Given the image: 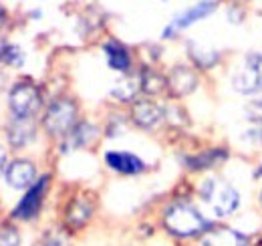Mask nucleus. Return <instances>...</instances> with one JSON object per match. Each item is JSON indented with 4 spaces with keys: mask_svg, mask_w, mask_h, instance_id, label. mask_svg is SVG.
<instances>
[{
    "mask_svg": "<svg viewBox=\"0 0 262 246\" xmlns=\"http://www.w3.org/2000/svg\"><path fill=\"white\" fill-rule=\"evenodd\" d=\"M45 246H69V244H67L63 238H59V236H49Z\"/></svg>",
    "mask_w": 262,
    "mask_h": 246,
    "instance_id": "obj_23",
    "label": "nucleus"
},
{
    "mask_svg": "<svg viewBox=\"0 0 262 246\" xmlns=\"http://www.w3.org/2000/svg\"><path fill=\"white\" fill-rule=\"evenodd\" d=\"M103 51H105V55H107V63H109V67L113 69V71H127L131 65V59H129V53H127V49L123 47V45H119L117 40H109V43H105L103 45Z\"/></svg>",
    "mask_w": 262,
    "mask_h": 246,
    "instance_id": "obj_16",
    "label": "nucleus"
},
{
    "mask_svg": "<svg viewBox=\"0 0 262 246\" xmlns=\"http://www.w3.org/2000/svg\"><path fill=\"white\" fill-rule=\"evenodd\" d=\"M256 246H262V234H260V238H258V242H256Z\"/></svg>",
    "mask_w": 262,
    "mask_h": 246,
    "instance_id": "obj_25",
    "label": "nucleus"
},
{
    "mask_svg": "<svg viewBox=\"0 0 262 246\" xmlns=\"http://www.w3.org/2000/svg\"><path fill=\"white\" fill-rule=\"evenodd\" d=\"M4 59H6L8 63L20 65V63H23V53H20L16 47H6V51H4Z\"/></svg>",
    "mask_w": 262,
    "mask_h": 246,
    "instance_id": "obj_21",
    "label": "nucleus"
},
{
    "mask_svg": "<svg viewBox=\"0 0 262 246\" xmlns=\"http://www.w3.org/2000/svg\"><path fill=\"white\" fill-rule=\"evenodd\" d=\"M162 117H164V107L151 99H139L131 105V119L143 129L158 125L162 121Z\"/></svg>",
    "mask_w": 262,
    "mask_h": 246,
    "instance_id": "obj_9",
    "label": "nucleus"
},
{
    "mask_svg": "<svg viewBox=\"0 0 262 246\" xmlns=\"http://www.w3.org/2000/svg\"><path fill=\"white\" fill-rule=\"evenodd\" d=\"M105 161L111 170L115 172H121V174H127V176H133V174H139L143 172L145 163L133 154H127V152H109L105 155Z\"/></svg>",
    "mask_w": 262,
    "mask_h": 246,
    "instance_id": "obj_12",
    "label": "nucleus"
},
{
    "mask_svg": "<svg viewBox=\"0 0 262 246\" xmlns=\"http://www.w3.org/2000/svg\"><path fill=\"white\" fill-rule=\"evenodd\" d=\"M226 157H228V152L224 148H214V150H206L194 157H188L186 163L192 170H210V168H216L218 163L226 161Z\"/></svg>",
    "mask_w": 262,
    "mask_h": 246,
    "instance_id": "obj_15",
    "label": "nucleus"
},
{
    "mask_svg": "<svg viewBox=\"0 0 262 246\" xmlns=\"http://www.w3.org/2000/svg\"><path fill=\"white\" fill-rule=\"evenodd\" d=\"M232 87L242 95L262 91V53H250L232 77Z\"/></svg>",
    "mask_w": 262,
    "mask_h": 246,
    "instance_id": "obj_4",
    "label": "nucleus"
},
{
    "mask_svg": "<svg viewBox=\"0 0 262 246\" xmlns=\"http://www.w3.org/2000/svg\"><path fill=\"white\" fill-rule=\"evenodd\" d=\"M77 121V105L71 99H57L49 105L42 127L47 129L49 135H67L69 131H73Z\"/></svg>",
    "mask_w": 262,
    "mask_h": 246,
    "instance_id": "obj_3",
    "label": "nucleus"
},
{
    "mask_svg": "<svg viewBox=\"0 0 262 246\" xmlns=\"http://www.w3.org/2000/svg\"><path fill=\"white\" fill-rule=\"evenodd\" d=\"M2 163H4V152H2V148H0V170H2Z\"/></svg>",
    "mask_w": 262,
    "mask_h": 246,
    "instance_id": "obj_24",
    "label": "nucleus"
},
{
    "mask_svg": "<svg viewBox=\"0 0 262 246\" xmlns=\"http://www.w3.org/2000/svg\"><path fill=\"white\" fill-rule=\"evenodd\" d=\"M8 141L12 148H23L27 146L34 137V125L31 119H23V117H14L8 123Z\"/></svg>",
    "mask_w": 262,
    "mask_h": 246,
    "instance_id": "obj_13",
    "label": "nucleus"
},
{
    "mask_svg": "<svg viewBox=\"0 0 262 246\" xmlns=\"http://www.w3.org/2000/svg\"><path fill=\"white\" fill-rule=\"evenodd\" d=\"M200 196L208 204V208L218 216V218L230 216L232 212H236L238 206H240V194H238V190L232 188L224 180H218V178L206 180L202 184V188H200Z\"/></svg>",
    "mask_w": 262,
    "mask_h": 246,
    "instance_id": "obj_2",
    "label": "nucleus"
},
{
    "mask_svg": "<svg viewBox=\"0 0 262 246\" xmlns=\"http://www.w3.org/2000/svg\"><path fill=\"white\" fill-rule=\"evenodd\" d=\"M141 89V79L139 77H123L121 81L115 83V87L111 89V95L123 103H129L135 99V95Z\"/></svg>",
    "mask_w": 262,
    "mask_h": 246,
    "instance_id": "obj_17",
    "label": "nucleus"
},
{
    "mask_svg": "<svg viewBox=\"0 0 262 246\" xmlns=\"http://www.w3.org/2000/svg\"><path fill=\"white\" fill-rule=\"evenodd\" d=\"M139 79H141V91H145L147 95H160L167 89V79L154 69H145L139 75Z\"/></svg>",
    "mask_w": 262,
    "mask_h": 246,
    "instance_id": "obj_18",
    "label": "nucleus"
},
{
    "mask_svg": "<svg viewBox=\"0 0 262 246\" xmlns=\"http://www.w3.org/2000/svg\"><path fill=\"white\" fill-rule=\"evenodd\" d=\"M250 111H252V117H254V119L262 121V97L258 99V101H254V103L250 105Z\"/></svg>",
    "mask_w": 262,
    "mask_h": 246,
    "instance_id": "obj_22",
    "label": "nucleus"
},
{
    "mask_svg": "<svg viewBox=\"0 0 262 246\" xmlns=\"http://www.w3.org/2000/svg\"><path fill=\"white\" fill-rule=\"evenodd\" d=\"M164 226L178 238H194L210 230V222L200 214L198 208L186 202H176L165 210Z\"/></svg>",
    "mask_w": 262,
    "mask_h": 246,
    "instance_id": "obj_1",
    "label": "nucleus"
},
{
    "mask_svg": "<svg viewBox=\"0 0 262 246\" xmlns=\"http://www.w3.org/2000/svg\"><path fill=\"white\" fill-rule=\"evenodd\" d=\"M200 246H248V236L232 228H210L202 234Z\"/></svg>",
    "mask_w": 262,
    "mask_h": 246,
    "instance_id": "obj_11",
    "label": "nucleus"
},
{
    "mask_svg": "<svg viewBox=\"0 0 262 246\" xmlns=\"http://www.w3.org/2000/svg\"><path fill=\"white\" fill-rule=\"evenodd\" d=\"M0 246H20V234L14 226L0 228Z\"/></svg>",
    "mask_w": 262,
    "mask_h": 246,
    "instance_id": "obj_20",
    "label": "nucleus"
},
{
    "mask_svg": "<svg viewBox=\"0 0 262 246\" xmlns=\"http://www.w3.org/2000/svg\"><path fill=\"white\" fill-rule=\"evenodd\" d=\"M260 204H262V194H260Z\"/></svg>",
    "mask_w": 262,
    "mask_h": 246,
    "instance_id": "obj_26",
    "label": "nucleus"
},
{
    "mask_svg": "<svg viewBox=\"0 0 262 246\" xmlns=\"http://www.w3.org/2000/svg\"><path fill=\"white\" fill-rule=\"evenodd\" d=\"M49 176H42L38 182H34L27 194L23 196V200L18 202V206L14 208V218L18 220H33L34 216L38 214L40 206H42V200H45V194H47V188H49Z\"/></svg>",
    "mask_w": 262,
    "mask_h": 246,
    "instance_id": "obj_6",
    "label": "nucleus"
},
{
    "mask_svg": "<svg viewBox=\"0 0 262 246\" xmlns=\"http://www.w3.org/2000/svg\"><path fill=\"white\" fill-rule=\"evenodd\" d=\"M8 105H10V111L14 113V117L31 119L40 107L38 87H34L33 83H25V81L16 83L8 93Z\"/></svg>",
    "mask_w": 262,
    "mask_h": 246,
    "instance_id": "obj_5",
    "label": "nucleus"
},
{
    "mask_svg": "<svg viewBox=\"0 0 262 246\" xmlns=\"http://www.w3.org/2000/svg\"><path fill=\"white\" fill-rule=\"evenodd\" d=\"M97 127L91 125V123H79L73 127L71 131V141H73V148H85V146H91L95 139H97Z\"/></svg>",
    "mask_w": 262,
    "mask_h": 246,
    "instance_id": "obj_19",
    "label": "nucleus"
},
{
    "mask_svg": "<svg viewBox=\"0 0 262 246\" xmlns=\"http://www.w3.org/2000/svg\"><path fill=\"white\" fill-rule=\"evenodd\" d=\"M95 212V200L93 196H77L69 202L65 212V224L73 230L83 228Z\"/></svg>",
    "mask_w": 262,
    "mask_h": 246,
    "instance_id": "obj_7",
    "label": "nucleus"
},
{
    "mask_svg": "<svg viewBox=\"0 0 262 246\" xmlns=\"http://www.w3.org/2000/svg\"><path fill=\"white\" fill-rule=\"evenodd\" d=\"M4 178H6L8 186L14 190H29L34 184L36 168L29 159H14L4 170Z\"/></svg>",
    "mask_w": 262,
    "mask_h": 246,
    "instance_id": "obj_8",
    "label": "nucleus"
},
{
    "mask_svg": "<svg viewBox=\"0 0 262 246\" xmlns=\"http://www.w3.org/2000/svg\"><path fill=\"white\" fill-rule=\"evenodd\" d=\"M198 75L186 65H178L171 69L169 77H167V91L173 97H186L196 89Z\"/></svg>",
    "mask_w": 262,
    "mask_h": 246,
    "instance_id": "obj_10",
    "label": "nucleus"
},
{
    "mask_svg": "<svg viewBox=\"0 0 262 246\" xmlns=\"http://www.w3.org/2000/svg\"><path fill=\"white\" fill-rule=\"evenodd\" d=\"M214 8H216V6H214L212 2H200V4H196L194 8H190L188 12H184L182 16H178V18H176V23H173L169 29H165L164 36L165 38H169V34H173L176 29H186V27L194 25L196 20L204 18V16H208L210 12H214Z\"/></svg>",
    "mask_w": 262,
    "mask_h": 246,
    "instance_id": "obj_14",
    "label": "nucleus"
}]
</instances>
